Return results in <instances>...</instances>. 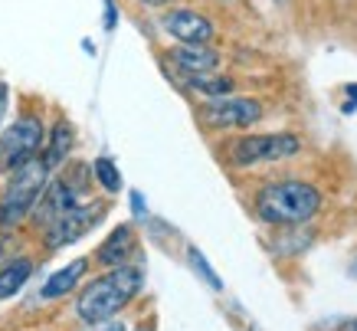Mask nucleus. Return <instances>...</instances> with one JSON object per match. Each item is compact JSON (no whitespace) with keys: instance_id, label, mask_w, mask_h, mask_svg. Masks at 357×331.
<instances>
[{"instance_id":"2eb2a0df","label":"nucleus","mask_w":357,"mask_h":331,"mask_svg":"<svg viewBox=\"0 0 357 331\" xmlns=\"http://www.w3.org/2000/svg\"><path fill=\"white\" fill-rule=\"evenodd\" d=\"M92 171H96L98 184H102L109 193H119L121 191V174H119V168H115V161H112V158H98L96 164H92Z\"/></svg>"},{"instance_id":"a211bd4d","label":"nucleus","mask_w":357,"mask_h":331,"mask_svg":"<svg viewBox=\"0 0 357 331\" xmlns=\"http://www.w3.org/2000/svg\"><path fill=\"white\" fill-rule=\"evenodd\" d=\"M105 10H109L105 13V27L112 30V27H115V3H112V0H105Z\"/></svg>"},{"instance_id":"9b49d317","label":"nucleus","mask_w":357,"mask_h":331,"mask_svg":"<svg viewBox=\"0 0 357 331\" xmlns=\"http://www.w3.org/2000/svg\"><path fill=\"white\" fill-rule=\"evenodd\" d=\"M73 138H76V135H73V125L59 118V122L53 125V131H50V141H43V154H40V158L46 161V168H50V171L59 168V164L69 158V151H73Z\"/></svg>"},{"instance_id":"7ed1b4c3","label":"nucleus","mask_w":357,"mask_h":331,"mask_svg":"<svg viewBox=\"0 0 357 331\" xmlns=\"http://www.w3.org/2000/svg\"><path fill=\"white\" fill-rule=\"evenodd\" d=\"M46 184H50V168H46V161L40 154L23 161L20 168H13L3 200H0V226L10 230L20 220H26L30 210L36 207V200H40V193L46 191Z\"/></svg>"},{"instance_id":"f3484780","label":"nucleus","mask_w":357,"mask_h":331,"mask_svg":"<svg viewBox=\"0 0 357 331\" xmlns=\"http://www.w3.org/2000/svg\"><path fill=\"white\" fill-rule=\"evenodd\" d=\"M13 253H17V240L10 233H0V269L13 263Z\"/></svg>"},{"instance_id":"4be33fe9","label":"nucleus","mask_w":357,"mask_h":331,"mask_svg":"<svg viewBox=\"0 0 357 331\" xmlns=\"http://www.w3.org/2000/svg\"><path fill=\"white\" fill-rule=\"evenodd\" d=\"M347 96H351V102L357 105V86H347Z\"/></svg>"},{"instance_id":"f03ea898","label":"nucleus","mask_w":357,"mask_h":331,"mask_svg":"<svg viewBox=\"0 0 357 331\" xmlns=\"http://www.w3.org/2000/svg\"><path fill=\"white\" fill-rule=\"evenodd\" d=\"M321 193L305 181H279L262 187L256 197V214L269 226H305L318 214Z\"/></svg>"},{"instance_id":"dca6fc26","label":"nucleus","mask_w":357,"mask_h":331,"mask_svg":"<svg viewBox=\"0 0 357 331\" xmlns=\"http://www.w3.org/2000/svg\"><path fill=\"white\" fill-rule=\"evenodd\" d=\"M187 259H190V266L197 269V276L204 279L206 286H210V288H217V292H220V288H223V282H220V276H217V272H213V269H210V263H206V259H204V253H200V249H194V246H190V253H187Z\"/></svg>"},{"instance_id":"4468645a","label":"nucleus","mask_w":357,"mask_h":331,"mask_svg":"<svg viewBox=\"0 0 357 331\" xmlns=\"http://www.w3.org/2000/svg\"><path fill=\"white\" fill-rule=\"evenodd\" d=\"M187 86L194 89V92H204V96H213V98H227L233 92V79L227 75H187Z\"/></svg>"},{"instance_id":"5701e85b","label":"nucleus","mask_w":357,"mask_h":331,"mask_svg":"<svg viewBox=\"0 0 357 331\" xmlns=\"http://www.w3.org/2000/svg\"><path fill=\"white\" fill-rule=\"evenodd\" d=\"M144 3H151V7H161V3H167V0H144Z\"/></svg>"},{"instance_id":"0eeeda50","label":"nucleus","mask_w":357,"mask_h":331,"mask_svg":"<svg viewBox=\"0 0 357 331\" xmlns=\"http://www.w3.org/2000/svg\"><path fill=\"white\" fill-rule=\"evenodd\" d=\"M200 118L210 128H249L262 118L256 98H213L200 108Z\"/></svg>"},{"instance_id":"412c9836","label":"nucleus","mask_w":357,"mask_h":331,"mask_svg":"<svg viewBox=\"0 0 357 331\" xmlns=\"http://www.w3.org/2000/svg\"><path fill=\"white\" fill-rule=\"evenodd\" d=\"M335 331H357V318H351V321H344V325H337Z\"/></svg>"},{"instance_id":"20e7f679","label":"nucleus","mask_w":357,"mask_h":331,"mask_svg":"<svg viewBox=\"0 0 357 331\" xmlns=\"http://www.w3.org/2000/svg\"><path fill=\"white\" fill-rule=\"evenodd\" d=\"M298 151H302V141L295 135H246L233 145L229 158L236 168H252V164H266V161L292 158Z\"/></svg>"},{"instance_id":"f8f14e48","label":"nucleus","mask_w":357,"mask_h":331,"mask_svg":"<svg viewBox=\"0 0 357 331\" xmlns=\"http://www.w3.org/2000/svg\"><path fill=\"white\" fill-rule=\"evenodd\" d=\"M86 269H89L86 259H73L69 266H63L59 272H53V276L46 279V286H43V292H40V295H43V299H50V302L69 295V292L76 288V282L82 279V272H86Z\"/></svg>"},{"instance_id":"f257e3e1","label":"nucleus","mask_w":357,"mask_h":331,"mask_svg":"<svg viewBox=\"0 0 357 331\" xmlns=\"http://www.w3.org/2000/svg\"><path fill=\"white\" fill-rule=\"evenodd\" d=\"M141 276L138 266H115L109 276L96 279V282H89L82 288V295L76 302V311L79 318L86 321V325H102V321H109L112 315H119L125 305H128L135 295L141 292Z\"/></svg>"},{"instance_id":"423d86ee","label":"nucleus","mask_w":357,"mask_h":331,"mask_svg":"<svg viewBox=\"0 0 357 331\" xmlns=\"http://www.w3.org/2000/svg\"><path fill=\"white\" fill-rule=\"evenodd\" d=\"M105 214V203H79L73 210H66L59 220L46 226V243L50 249H59V246H69L82 240V236L98 223V216Z\"/></svg>"},{"instance_id":"6ab92c4d","label":"nucleus","mask_w":357,"mask_h":331,"mask_svg":"<svg viewBox=\"0 0 357 331\" xmlns=\"http://www.w3.org/2000/svg\"><path fill=\"white\" fill-rule=\"evenodd\" d=\"M131 207H135V214L144 216V203H141V193H131Z\"/></svg>"},{"instance_id":"9d476101","label":"nucleus","mask_w":357,"mask_h":331,"mask_svg":"<svg viewBox=\"0 0 357 331\" xmlns=\"http://www.w3.org/2000/svg\"><path fill=\"white\" fill-rule=\"evenodd\" d=\"M131 253H135V233H131V226H115L109 233V240L98 246V263L112 269L125 266Z\"/></svg>"},{"instance_id":"1a4fd4ad","label":"nucleus","mask_w":357,"mask_h":331,"mask_svg":"<svg viewBox=\"0 0 357 331\" xmlns=\"http://www.w3.org/2000/svg\"><path fill=\"white\" fill-rule=\"evenodd\" d=\"M167 59H171L184 75L217 73V66H220V53L210 43H181L167 53Z\"/></svg>"},{"instance_id":"ddd939ff","label":"nucleus","mask_w":357,"mask_h":331,"mask_svg":"<svg viewBox=\"0 0 357 331\" xmlns=\"http://www.w3.org/2000/svg\"><path fill=\"white\" fill-rule=\"evenodd\" d=\"M33 272V263L30 259H13L7 266L0 269V302L3 299H13L23 286H26V279Z\"/></svg>"},{"instance_id":"aec40b11","label":"nucleus","mask_w":357,"mask_h":331,"mask_svg":"<svg viewBox=\"0 0 357 331\" xmlns=\"http://www.w3.org/2000/svg\"><path fill=\"white\" fill-rule=\"evenodd\" d=\"M3 108H7V86L0 82V118H3Z\"/></svg>"},{"instance_id":"6e6552de","label":"nucleus","mask_w":357,"mask_h":331,"mask_svg":"<svg viewBox=\"0 0 357 331\" xmlns=\"http://www.w3.org/2000/svg\"><path fill=\"white\" fill-rule=\"evenodd\" d=\"M164 30L171 33L177 43H210L213 40V23L197 10H171L164 17Z\"/></svg>"},{"instance_id":"39448f33","label":"nucleus","mask_w":357,"mask_h":331,"mask_svg":"<svg viewBox=\"0 0 357 331\" xmlns=\"http://www.w3.org/2000/svg\"><path fill=\"white\" fill-rule=\"evenodd\" d=\"M40 151H43V125H40V118L23 115L0 135V164L7 171L20 168L23 161L36 158Z\"/></svg>"},{"instance_id":"b1692460","label":"nucleus","mask_w":357,"mask_h":331,"mask_svg":"<svg viewBox=\"0 0 357 331\" xmlns=\"http://www.w3.org/2000/svg\"><path fill=\"white\" fill-rule=\"evenodd\" d=\"M351 276H357V259H354V266H351Z\"/></svg>"}]
</instances>
